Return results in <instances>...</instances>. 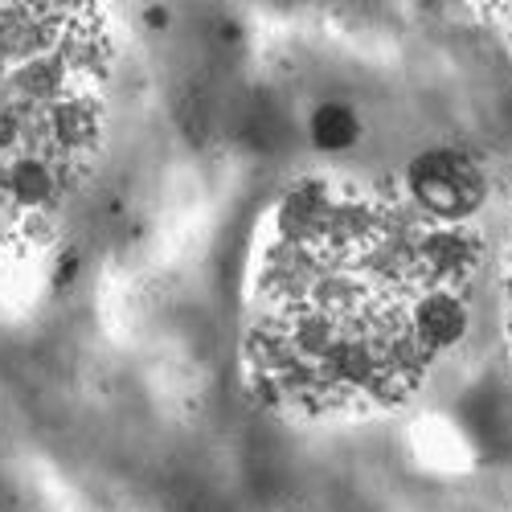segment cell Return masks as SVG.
I'll use <instances>...</instances> for the list:
<instances>
[{"instance_id": "cell-1", "label": "cell", "mask_w": 512, "mask_h": 512, "mask_svg": "<svg viewBox=\"0 0 512 512\" xmlns=\"http://www.w3.org/2000/svg\"><path fill=\"white\" fill-rule=\"evenodd\" d=\"M406 201L431 222L476 226L480 209L488 205V173L467 148H426L406 164L398 185Z\"/></svg>"}, {"instance_id": "cell-2", "label": "cell", "mask_w": 512, "mask_h": 512, "mask_svg": "<svg viewBox=\"0 0 512 512\" xmlns=\"http://www.w3.org/2000/svg\"><path fill=\"white\" fill-rule=\"evenodd\" d=\"M78 177V168L46 156V152H17L0 160V209H9L13 218L25 213H54L62 189Z\"/></svg>"}, {"instance_id": "cell-3", "label": "cell", "mask_w": 512, "mask_h": 512, "mask_svg": "<svg viewBox=\"0 0 512 512\" xmlns=\"http://www.w3.org/2000/svg\"><path fill=\"white\" fill-rule=\"evenodd\" d=\"M336 193L340 185H332L328 177H300L271 213V238L291 246H316L336 205Z\"/></svg>"}, {"instance_id": "cell-4", "label": "cell", "mask_w": 512, "mask_h": 512, "mask_svg": "<svg viewBox=\"0 0 512 512\" xmlns=\"http://www.w3.org/2000/svg\"><path fill=\"white\" fill-rule=\"evenodd\" d=\"M308 140L336 156V152H349L357 148L361 140V115L349 107V103H340V99H328V103H316L312 115H308Z\"/></svg>"}]
</instances>
